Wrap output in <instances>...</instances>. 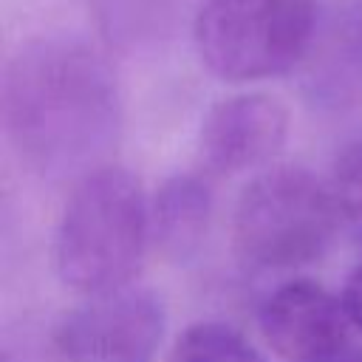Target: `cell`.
Listing matches in <instances>:
<instances>
[{"label":"cell","mask_w":362,"mask_h":362,"mask_svg":"<svg viewBox=\"0 0 362 362\" xmlns=\"http://www.w3.org/2000/svg\"><path fill=\"white\" fill-rule=\"evenodd\" d=\"M3 127L42 178H82L119 141L122 96L107 59L76 37H37L3 71Z\"/></svg>","instance_id":"obj_1"},{"label":"cell","mask_w":362,"mask_h":362,"mask_svg":"<svg viewBox=\"0 0 362 362\" xmlns=\"http://www.w3.org/2000/svg\"><path fill=\"white\" fill-rule=\"evenodd\" d=\"M150 240V204L141 181L124 167L105 164L76 181L62 209L54 235L57 277L88 297L124 288Z\"/></svg>","instance_id":"obj_2"},{"label":"cell","mask_w":362,"mask_h":362,"mask_svg":"<svg viewBox=\"0 0 362 362\" xmlns=\"http://www.w3.org/2000/svg\"><path fill=\"white\" fill-rule=\"evenodd\" d=\"M337 223L331 187L303 167H269L238 195L232 246L249 269H297L328 252Z\"/></svg>","instance_id":"obj_3"},{"label":"cell","mask_w":362,"mask_h":362,"mask_svg":"<svg viewBox=\"0 0 362 362\" xmlns=\"http://www.w3.org/2000/svg\"><path fill=\"white\" fill-rule=\"evenodd\" d=\"M314 0H204L192 20L201 65L223 82L291 71L314 42Z\"/></svg>","instance_id":"obj_4"},{"label":"cell","mask_w":362,"mask_h":362,"mask_svg":"<svg viewBox=\"0 0 362 362\" xmlns=\"http://www.w3.org/2000/svg\"><path fill=\"white\" fill-rule=\"evenodd\" d=\"M167 328V311L150 288L96 294L54 322L68 362H153Z\"/></svg>","instance_id":"obj_5"},{"label":"cell","mask_w":362,"mask_h":362,"mask_svg":"<svg viewBox=\"0 0 362 362\" xmlns=\"http://www.w3.org/2000/svg\"><path fill=\"white\" fill-rule=\"evenodd\" d=\"M266 345L286 362H320L348 345V311L314 280H288L266 294L257 311Z\"/></svg>","instance_id":"obj_6"},{"label":"cell","mask_w":362,"mask_h":362,"mask_svg":"<svg viewBox=\"0 0 362 362\" xmlns=\"http://www.w3.org/2000/svg\"><path fill=\"white\" fill-rule=\"evenodd\" d=\"M288 139V110L269 93H235L201 119V156L218 173L269 170Z\"/></svg>","instance_id":"obj_7"},{"label":"cell","mask_w":362,"mask_h":362,"mask_svg":"<svg viewBox=\"0 0 362 362\" xmlns=\"http://www.w3.org/2000/svg\"><path fill=\"white\" fill-rule=\"evenodd\" d=\"M212 218L209 187L189 173L170 175L153 195L150 204V238L167 260H189L206 232Z\"/></svg>","instance_id":"obj_8"},{"label":"cell","mask_w":362,"mask_h":362,"mask_svg":"<svg viewBox=\"0 0 362 362\" xmlns=\"http://www.w3.org/2000/svg\"><path fill=\"white\" fill-rule=\"evenodd\" d=\"M167 362H266V356L226 322H195L173 345Z\"/></svg>","instance_id":"obj_9"},{"label":"cell","mask_w":362,"mask_h":362,"mask_svg":"<svg viewBox=\"0 0 362 362\" xmlns=\"http://www.w3.org/2000/svg\"><path fill=\"white\" fill-rule=\"evenodd\" d=\"M328 187L334 192L339 221L362 243V139L342 147Z\"/></svg>","instance_id":"obj_10"},{"label":"cell","mask_w":362,"mask_h":362,"mask_svg":"<svg viewBox=\"0 0 362 362\" xmlns=\"http://www.w3.org/2000/svg\"><path fill=\"white\" fill-rule=\"evenodd\" d=\"M3 362H68L54 325L20 322L3 334Z\"/></svg>","instance_id":"obj_11"},{"label":"cell","mask_w":362,"mask_h":362,"mask_svg":"<svg viewBox=\"0 0 362 362\" xmlns=\"http://www.w3.org/2000/svg\"><path fill=\"white\" fill-rule=\"evenodd\" d=\"M342 305L348 311L351 325H356L362 331V263L348 274L345 288H342Z\"/></svg>","instance_id":"obj_12"},{"label":"cell","mask_w":362,"mask_h":362,"mask_svg":"<svg viewBox=\"0 0 362 362\" xmlns=\"http://www.w3.org/2000/svg\"><path fill=\"white\" fill-rule=\"evenodd\" d=\"M320 362H362V348H356V345H342L339 351H334V354H328V356H322Z\"/></svg>","instance_id":"obj_13"}]
</instances>
